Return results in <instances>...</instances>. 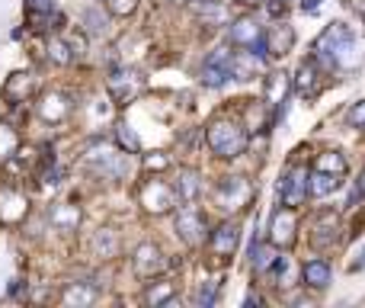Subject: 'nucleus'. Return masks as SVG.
Returning <instances> with one entry per match:
<instances>
[{
    "label": "nucleus",
    "instance_id": "nucleus-1",
    "mask_svg": "<svg viewBox=\"0 0 365 308\" xmlns=\"http://www.w3.org/2000/svg\"><path fill=\"white\" fill-rule=\"evenodd\" d=\"M205 141L215 151V158H227V161H231V158L244 154V148H247V129H244L241 122L221 116V119H215L212 126L205 129Z\"/></svg>",
    "mask_w": 365,
    "mask_h": 308
},
{
    "label": "nucleus",
    "instance_id": "nucleus-2",
    "mask_svg": "<svg viewBox=\"0 0 365 308\" xmlns=\"http://www.w3.org/2000/svg\"><path fill=\"white\" fill-rule=\"evenodd\" d=\"M250 199H253V186H250L247 177H225L215 189V203H218L221 212L234 215V212L247 209Z\"/></svg>",
    "mask_w": 365,
    "mask_h": 308
},
{
    "label": "nucleus",
    "instance_id": "nucleus-3",
    "mask_svg": "<svg viewBox=\"0 0 365 308\" xmlns=\"http://www.w3.org/2000/svg\"><path fill=\"white\" fill-rule=\"evenodd\" d=\"M295 235H298L295 209H292V206H279V209H273V215H269V241H273V247L289 251V247L295 244Z\"/></svg>",
    "mask_w": 365,
    "mask_h": 308
},
{
    "label": "nucleus",
    "instance_id": "nucleus-4",
    "mask_svg": "<svg viewBox=\"0 0 365 308\" xmlns=\"http://www.w3.org/2000/svg\"><path fill=\"white\" fill-rule=\"evenodd\" d=\"M263 29H266V26H260V23H256L253 16H241V20H237L234 26H231V42L241 45V49L256 52L260 58H266V61H269L266 42H263Z\"/></svg>",
    "mask_w": 365,
    "mask_h": 308
},
{
    "label": "nucleus",
    "instance_id": "nucleus-5",
    "mask_svg": "<svg viewBox=\"0 0 365 308\" xmlns=\"http://www.w3.org/2000/svg\"><path fill=\"white\" fill-rule=\"evenodd\" d=\"M176 231H179V238L186 241V244H202L208 235V225H205V215H202L199 206L186 203L183 209L176 212Z\"/></svg>",
    "mask_w": 365,
    "mask_h": 308
},
{
    "label": "nucleus",
    "instance_id": "nucleus-6",
    "mask_svg": "<svg viewBox=\"0 0 365 308\" xmlns=\"http://www.w3.org/2000/svg\"><path fill=\"white\" fill-rule=\"evenodd\" d=\"M138 199H141V206H145L151 215H160V212H170L173 209V203H176V193H173V186H167L160 177H151V180L141 186Z\"/></svg>",
    "mask_w": 365,
    "mask_h": 308
},
{
    "label": "nucleus",
    "instance_id": "nucleus-7",
    "mask_svg": "<svg viewBox=\"0 0 365 308\" xmlns=\"http://www.w3.org/2000/svg\"><path fill=\"white\" fill-rule=\"evenodd\" d=\"M231 52L227 49H215L212 55L205 58V64H202V84L212 87V90H221V87L231 81Z\"/></svg>",
    "mask_w": 365,
    "mask_h": 308
},
{
    "label": "nucleus",
    "instance_id": "nucleus-8",
    "mask_svg": "<svg viewBox=\"0 0 365 308\" xmlns=\"http://www.w3.org/2000/svg\"><path fill=\"white\" fill-rule=\"evenodd\" d=\"M141 84H145V81H141L135 71H125L122 68V71H112V74H109V93H112V100H116L119 106H128L131 100L138 97Z\"/></svg>",
    "mask_w": 365,
    "mask_h": 308
},
{
    "label": "nucleus",
    "instance_id": "nucleus-9",
    "mask_svg": "<svg viewBox=\"0 0 365 308\" xmlns=\"http://www.w3.org/2000/svg\"><path fill=\"white\" fill-rule=\"evenodd\" d=\"M87 164L97 174H103V177H125V170H128V164H125V154H119V151H112V148H93V151L87 154Z\"/></svg>",
    "mask_w": 365,
    "mask_h": 308
},
{
    "label": "nucleus",
    "instance_id": "nucleus-10",
    "mask_svg": "<svg viewBox=\"0 0 365 308\" xmlns=\"http://www.w3.org/2000/svg\"><path fill=\"white\" fill-rule=\"evenodd\" d=\"M29 212V199L13 186H0V225H20Z\"/></svg>",
    "mask_w": 365,
    "mask_h": 308
},
{
    "label": "nucleus",
    "instance_id": "nucleus-11",
    "mask_svg": "<svg viewBox=\"0 0 365 308\" xmlns=\"http://www.w3.org/2000/svg\"><path fill=\"white\" fill-rule=\"evenodd\" d=\"M308 196V167L295 164L282 177V206H301Z\"/></svg>",
    "mask_w": 365,
    "mask_h": 308
},
{
    "label": "nucleus",
    "instance_id": "nucleus-12",
    "mask_svg": "<svg viewBox=\"0 0 365 308\" xmlns=\"http://www.w3.org/2000/svg\"><path fill=\"white\" fill-rule=\"evenodd\" d=\"M340 241V215L333 209L321 212V215L314 218V231H311V244L321 247V251H327V247H333Z\"/></svg>",
    "mask_w": 365,
    "mask_h": 308
},
{
    "label": "nucleus",
    "instance_id": "nucleus-13",
    "mask_svg": "<svg viewBox=\"0 0 365 308\" xmlns=\"http://www.w3.org/2000/svg\"><path fill=\"white\" fill-rule=\"evenodd\" d=\"M349 29L343 26V23H330V26L321 32V39L314 42V61H321V64H327L330 68L333 64V49H337L343 39H349Z\"/></svg>",
    "mask_w": 365,
    "mask_h": 308
},
{
    "label": "nucleus",
    "instance_id": "nucleus-14",
    "mask_svg": "<svg viewBox=\"0 0 365 308\" xmlns=\"http://www.w3.org/2000/svg\"><path fill=\"white\" fill-rule=\"evenodd\" d=\"M289 97H292V81L289 74H266V109L273 106L276 109V119H282L285 106H289Z\"/></svg>",
    "mask_w": 365,
    "mask_h": 308
},
{
    "label": "nucleus",
    "instance_id": "nucleus-15",
    "mask_svg": "<svg viewBox=\"0 0 365 308\" xmlns=\"http://www.w3.org/2000/svg\"><path fill=\"white\" fill-rule=\"evenodd\" d=\"M237 241H241V228H237L234 222H225L218 225V228L212 231V238H208V244H212V254L221 260H231L237 251Z\"/></svg>",
    "mask_w": 365,
    "mask_h": 308
},
{
    "label": "nucleus",
    "instance_id": "nucleus-16",
    "mask_svg": "<svg viewBox=\"0 0 365 308\" xmlns=\"http://www.w3.org/2000/svg\"><path fill=\"white\" fill-rule=\"evenodd\" d=\"M164 266H167V260H164V251H160L157 244H141L138 251H135V273L138 276H157V273H164Z\"/></svg>",
    "mask_w": 365,
    "mask_h": 308
},
{
    "label": "nucleus",
    "instance_id": "nucleus-17",
    "mask_svg": "<svg viewBox=\"0 0 365 308\" xmlns=\"http://www.w3.org/2000/svg\"><path fill=\"white\" fill-rule=\"evenodd\" d=\"M263 42H266V52L269 55H276V58H282L285 52H292V45H295V29L292 26H269V29H263Z\"/></svg>",
    "mask_w": 365,
    "mask_h": 308
},
{
    "label": "nucleus",
    "instance_id": "nucleus-18",
    "mask_svg": "<svg viewBox=\"0 0 365 308\" xmlns=\"http://www.w3.org/2000/svg\"><path fill=\"white\" fill-rule=\"evenodd\" d=\"M68 112H71V103H68V97H64V93L52 90V93H45V97H42L39 116H42L45 122H61Z\"/></svg>",
    "mask_w": 365,
    "mask_h": 308
},
{
    "label": "nucleus",
    "instance_id": "nucleus-19",
    "mask_svg": "<svg viewBox=\"0 0 365 308\" xmlns=\"http://www.w3.org/2000/svg\"><path fill=\"white\" fill-rule=\"evenodd\" d=\"M173 193H176L183 203H196V196L202 193V177L196 174V170L183 167V170H179V177H176V186H173Z\"/></svg>",
    "mask_w": 365,
    "mask_h": 308
},
{
    "label": "nucleus",
    "instance_id": "nucleus-20",
    "mask_svg": "<svg viewBox=\"0 0 365 308\" xmlns=\"http://www.w3.org/2000/svg\"><path fill=\"white\" fill-rule=\"evenodd\" d=\"M32 87H35V77L32 74H13L7 81V87H4V97L10 100V103H26V97L32 93Z\"/></svg>",
    "mask_w": 365,
    "mask_h": 308
},
{
    "label": "nucleus",
    "instance_id": "nucleus-21",
    "mask_svg": "<svg viewBox=\"0 0 365 308\" xmlns=\"http://www.w3.org/2000/svg\"><path fill=\"white\" fill-rule=\"evenodd\" d=\"M340 177H333V174H324V170H314V174H308V196H314V199H324V196H330L333 189H340Z\"/></svg>",
    "mask_w": 365,
    "mask_h": 308
},
{
    "label": "nucleus",
    "instance_id": "nucleus-22",
    "mask_svg": "<svg viewBox=\"0 0 365 308\" xmlns=\"http://www.w3.org/2000/svg\"><path fill=\"white\" fill-rule=\"evenodd\" d=\"M304 283H308L311 289H327L330 286V263L321 257L308 260V263H304Z\"/></svg>",
    "mask_w": 365,
    "mask_h": 308
},
{
    "label": "nucleus",
    "instance_id": "nucleus-23",
    "mask_svg": "<svg viewBox=\"0 0 365 308\" xmlns=\"http://www.w3.org/2000/svg\"><path fill=\"white\" fill-rule=\"evenodd\" d=\"M52 225H55V228H61V231H74L77 225H80V209H77V206H71V203L55 206V209H52Z\"/></svg>",
    "mask_w": 365,
    "mask_h": 308
},
{
    "label": "nucleus",
    "instance_id": "nucleus-24",
    "mask_svg": "<svg viewBox=\"0 0 365 308\" xmlns=\"http://www.w3.org/2000/svg\"><path fill=\"white\" fill-rule=\"evenodd\" d=\"M317 77H321V71H317V61L311 58V61H304L301 68H298L292 90H298V93H304V97H311V93H314V81H317Z\"/></svg>",
    "mask_w": 365,
    "mask_h": 308
},
{
    "label": "nucleus",
    "instance_id": "nucleus-25",
    "mask_svg": "<svg viewBox=\"0 0 365 308\" xmlns=\"http://www.w3.org/2000/svg\"><path fill=\"white\" fill-rule=\"evenodd\" d=\"M61 299H64V305H90V302L97 299V289L90 286V283H71Z\"/></svg>",
    "mask_w": 365,
    "mask_h": 308
},
{
    "label": "nucleus",
    "instance_id": "nucleus-26",
    "mask_svg": "<svg viewBox=\"0 0 365 308\" xmlns=\"http://www.w3.org/2000/svg\"><path fill=\"white\" fill-rule=\"evenodd\" d=\"M314 170H324V174L343 177V174H346V158H343L340 151H324V154H317Z\"/></svg>",
    "mask_w": 365,
    "mask_h": 308
},
{
    "label": "nucleus",
    "instance_id": "nucleus-27",
    "mask_svg": "<svg viewBox=\"0 0 365 308\" xmlns=\"http://www.w3.org/2000/svg\"><path fill=\"white\" fill-rule=\"evenodd\" d=\"M276 257H279L276 247H260V244L250 247V263H253L256 273H269L273 263H276Z\"/></svg>",
    "mask_w": 365,
    "mask_h": 308
},
{
    "label": "nucleus",
    "instance_id": "nucleus-28",
    "mask_svg": "<svg viewBox=\"0 0 365 308\" xmlns=\"http://www.w3.org/2000/svg\"><path fill=\"white\" fill-rule=\"evenodd\" d=\"M93 251L100 254V257H112V254L119 251V238L112 228H100L97 238H93Z\"/></svg>",
    "mask_w": 365,
    "mask_h": 308
},
{
    "label": "nucleus",
    "instance_id": "nucleus-29",
    "mask_svg": "<svg viewBox=\"0 0 365 308\" xmlns=\"http://www.w3.org/2000/svg\"><path fill=\"white\" fill-rule=\"evenodd\" d=\"M16 145H20L16 132L7 126V122H0V161H10V158L16 154Z\"/></svg>",
    "mask_w": 365,
    "mask_h": 308
},
{
    "label": "nucleus",
    "instance_id": "nucleus-30",
    "mask_svg": "<svg viewBox=\"0 0 365 308\" xmlns=\"http://www.w3.org/2000/svg\"><path fill=\"white\" fill-rule=\"evenodd\" d=\"M170 299H173V286H170V283H157V286H151L145 292L148 305H167Z\"/></svg>",
    "mask_w": 365,
    "mask_h": 308
},
{
    "label": "nucleus",
    "instance_id": "nucleus-31",
    "mask_svg": "<svg viewBox=\"0 0 365 308\" xmlns=\"http://www.w3.org/2000/svg\"><path fill=\"white\" fill-rule=\"evenodd\" d=\"M116 141L125 148V151H138V148H141L138 135L131 132V126H125V122H119V126H116Z\"/></svg>",
    "mask_w": 365,
    "mask_h": 308
},
{
    "label": "nucleus",
    "instance_id": "nucleus-32",
    "mask_svg": "<svg viewBox=\"0 0 365 308\" xmlns=\"http://www.w3.org/2000/svg\"><path fill=\"white\" fill-rule=\"evenodd\" d=\"M49 58L55 64H68L74 55H71V45L64 42V39H52V42H49Z\"/></svg>",
    "mask_w": 365,
    "mask_h": 308
},
{
    "label": "nucleus",
    "instance_id": "nucleus-33",
    "mask_svg": "<svg viewBox=\"0 0 365 308\" xmlns=\"http://www.w3.org/2000/svg\"><path fill=\"white\" fill-rule=\"evenodd\" d=\"M106 7H109V13H116V16H131L135 10H138V0H106Z\"/></svg>",
    "mask_w": 365,
    "mask_h": 308
},
{
    "label": "nucleus",
    "instance_id": "nucleus-34",
    "mask_svg": "<svg viewBox=\"0 0 365 308\" xmlns=\"http://www.w3.org/2000/svg\"><path fill=\"white\" fill-rule=\"evenodd\" d=\"M26 10H29V16L32 20H45V16L52 13V0H26Z\"/></svg>",
    "mask_w": 365,
    "mask_h": 308
},
{
    "label": "nucleus",
    "instance_id": "nucleus-35",
    "mask_svg": "<svg viewBox=\"0 0 365 308\" xmlns=\"http://www.w3.org/2000/svg\"><path fill=\"white\" fill-rule=\"evenodd\" d=\"M83 23H87V32H93V35L106 32V20H103V16H100V10H87V16H83Z\"/></svg>",
    "mask_w": 365,
    "mask_h": 308
},
{
    "label": "nucleus",
    "instance_id": "nucleus-36",
    "mask_svg": "<svg viewBox=\"0 0 365 308\" xmlns=\"http://www.w3.org/2000/svg\"><path fill=\"white\" fill-rule=\"evenodd\" d=\"M346 122H349V126H356V129L365 126V100H359V103L352 106L349 112H346Z\"/></svg>",
    "mask_w": 365,
    "mask_h": 308
},
{
    "label": "nucleus",
    "instance_id": "nucleus-37",
    "mask_svg": "<svg viewBox=\"0 0 365 308\" xmlns=\"http://www.w3.org/2000/svg\"><path fill=\"white\" fill-rule=\"evenodd\" d=\"M218 292H221V280H212V283H208V286L199 292V302H202V305H215Z\"/></svg>",
    "mask_w": 365,
    "mask_h": 308
},
{
    "label": "nucleus",
    "instance_id": "nucleus-38",
    "mask_svg": "<svg viewBox=\"0 0 365 308\" xmlns=\"http://www.w3.org/2000/svg\"><path fill=\"white\" fill-rule=\"evenodd\" d=\"M263 4H266V13L273 16V20H282L285 10H289V4H285V0H263Z\"/></svg>",
    "mask_w": 365,
    "mask_h": 308
},
{
    "label": "nucleus",
    "instance_id": "nucleus-39",
    "mask_svg": "<svg viewBox=\"0 0 365 308\" xmlns=\"http://www.w3.org/2000/svg\"><path fill=\"white\" fill-rule=\"evenodd\" d=\"M199 13H202V16H208V20H215V23L225 20V7H221V4H202Z\"/></svg>",
    "mask_w": 365,
    "mask_h": 308
},
{
    "label": "nucleus",
    "instance_id": "nucleus-40",
    "mask_svg": "<svg viewBox=\"0 0 365 308\" xmlns=\"http://www.w3.org/2000/svg\"><path fill=\"white\" fill-rule=\"evenodd\" d=\"M167 164H170L167 154H148V158H145V170H164Z\"/></svg>",
    "mask_w": 365,
    "mask_h": 308
},
{
    "label": "nucleus",
    "instance_id": "nucleus-41",
    "mask_svg": "<svg viewBox=\"0 0 365 308\" xmlns=\"http://www.w3.org/2000/svg\"><path fill=\"white\" fill-rule=\"evenodd\" d=\"M321 4H324V0H301V10L304 13H314V10H321Z\"/></svg>",
    "mask_w": 365,
    "mask_h": 308
},
{
    "label": "nucleus",
    "instance_id": "nucleus-42",
    "mask_svg": "<svg viewBox=\"0 0 365 308\" xmlns=\"http://www.w3.org/2000/svg\"><path fill=\"white\" fill-rule=\"evenodd\" d=\"M359 196H365V174H362V180H359Z\"/></svg>",
    "mask_w": 365,
    "mask_h": 308
},
{
    "label": "nucleus",
    "instance_id": "nucleus-43",
    "mask_svg": "<svg viewBox=\"0 0 365 308\" xmlns=\"http://www.w3.org/2000/svg\"><path fill=\"white\" fill-rule=\"evenodd\" d=\"M362 266H365V251H362V257L356 260V270H362Z\"/></svg>",
    "mask_w": 365,
    "mask_h": 308
},
{
    "label": "nucleus",
    "instance_id": "nucleus-44",
    "mask_svg": "<svg viewBox=\"0 0 365 308\" xmlns=\"http://www.w3.org/2000/svg\"><path fill=\"white\" fill-rule=\"evenodd\" d=\"M244 4H260V0H244Z\"/></svg>",
    "mask_w": 365,
    "mask_h": 308
},
{
    "label": "nucleus",
    "instance_id": "nucleus-45",
    "mask_svg": "<svg viewBox=\"0 0 365 308\" xmlns=\"http://www.w3.org/2000/svg\"><path fill=\"white\" fill-rule=\"evenodd\" d=\"M285 4H292V0H285Z\"/></svg>",
    "mask_w": 365,
    "mask_h": 308
}]
</instances>
